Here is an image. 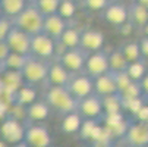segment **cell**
<instances>
[{
  "label": "cell",
  "instance_id": "obj_2",
  "mask_svg": "<svg viewBox=\"0 0 148 147\" xmlns=\"http://www.w3.org/2000/svg\"><path fill=\"white\" fill-rule=\"evenodd\" d=\"M44 19H46V16L29 0L28 5L25 6V9L18 16L12 18V24H13V27L25 31L29 35H37V34L43 32Z\"/></svg>",
  "mask_w": 148,
  "mask_h": 147
},
{
  "label": "cell",
  "instance_id": "obj_10",
  "mask_svg": "<svg viewBox=\"0 0 148 147\" xmlns=\"http://www.w3.org/2000/svg\"><path fill=\"white\" fill-rule=\"evenodd\" d=\"M88 53H85L82 49H68L57 60L65 66L71 74H81L85 69V62H87Z\"/></svg>",
  "mask_w": 148,
  "mask_h": 147
},
{
  "label": "cell",
  "instance_id": "obj_20",
  "mask_svg": "<svg viewBox=\"0 0 148 147\" xmlns=\"http://www.w3.org/2000/svg\"><path fill=\"white\" fill-rule=\"evenodd\" d=\"M0 79H2L3 91H6L9 94H13L16 90H19L24 86L22 75H21V72H16V71H6Z\"/></svg>",
  "mask_w": 148,
  "mask_h": 147
},
{
  "label": "cell",
  "instance_id": "obj_31",
  "mask_svg": "<svg viewBox=\"0 0 148 147\" xmlns=\"http://www.w3.org/2000/svg\"><path fill=\"white\" fill-rule=\"evenodd\" d=\"M95 121L97 119H85V121L82 122L81 130H79L81 138H84V140H94L95 133H97V130L100 127V125H97Z\"/></svg>",
  "mask_w": 148,
  "mask_h": 147
},
{
  "label": "cell",
  "instance_id": "obj_21",
  "mask_svg": "<svg viewBox=\"0 0 148 147\" xmlns=\"http://www.w3.org/2000/svg\"><path fill=\"white\" fill-rule=\"evenodd\" d=\"M129 22L135 27L144 28L148 24V9L136 0L129 6Z\"/></svg>",
  "mask_w": 148,
  "mask_h": 147
},
{
  "label": "cell",
  "instance_id": "obj_1",
  "mask_svg": "<svg viewBox=\"0 0 148 147\" xmlns=\"http://www.w3.org/2000/svg\"><path fill=\"white\" fill-rule=\"evenodd\" d=\"M44 101L50 106L51 110H56L62 116L78 110V100L66 87H49L44 94Z\"/></svg>",
  "mask_w": 148,
  "mask_h": 147
},
{
  "label": "cell",
  "instance_id": "obj_35",
  "mask_svg": "<svg viewBox=\"0 0 148 147\" xmlns=\"http://www.w3.org/2000/svg\"><path fill=\"white\" fill-rule=\"evenodd\" d=\"M122 104L125 110H131L132 113L136 115L139 109L145 104V101L142 100V97H139V99H131V100H122Z\"/></svg>",
  "mask_w": 148,
  "mask_h": 147
},
{
  "label": "cell",
  "instance_id": "obj_51",
  "mask_svg": "<svg viewBox=\"0 0 148 147\" xmlns=\"http://www.w3.org/2000/svg\"><path fill=\"white\" fill-rule=\"evenodd\" d=\"M50 147H53V146H50Z\"/></svg>",
  "mask_w": 148,
  "mask_h": 147
},
{
  "label": "cell",
  "instance_id": "obj_16",
  "mask_svg": "<svg viewBox=\"0 0 148 147\" xmlns=\"http://www.w3.org/2000/svg\"><path fill=\"white\" fill-rule=\"evenodd\" d=\"M66 28H68L66 19H63L59 13H53V15L46 16L43 32L47 34L49 37H51L53 40L59 41V38L62 37V34L66 31Z\"/></svg>",
  "mask_w": 148,
  "mask_h": 147
},
{
  "label": "cell",
  "instance_id": "obj_29",
  "mask_svg": "<svg viewBox=\"0 0 148 147\" xmlns=\"http://www.w3.org/2000/svg\"><path fill=\"white\" fill-rule=\"evenodd\" d=\"M147 62L144 59L138 60V62H134V63H129L128 65V69H126V74H128V77L134 81V82H139L145 74H147V66H145Z\"/></svg>",
  "mask_w": 148,
  "mask_h": 147
},
{
  "label": "cell",
  "instance_id": "obj_46",
  "mask_svg": "<svg viewBox=\"0 0 148 147\" xmlns=\"http://www.w3.org/2000/svg\"><path fill=\"white\" fill-rule=\"evenodd\" d=\"M112 2H122V0H112Z\"/></svg>",
  "mask_w": 148,
  "mask_h": 147
},
{
  "label": "cell",
  "instance_id": "obj_41",
  "mask_svg": "<svg viewBox=\"0 0 148 147\" xmlns=\"http://www.w3.org/2000/svg\"><path fill=\"white\" fill-rule=\"evenodd\" d=\"M92 147H113V144L110 141H94Z\"/></svg>",
  "mask_w": 148,
  "mask_h": 147
},
{
  "label": "cell",
  "instance_id": "obj_33",
  "mask_svg": "<svg viewBox=\"0 0 148 147\" xmlns=\"http://www.w3.org/2000/svg\"><path fill=\"white\" fill-rule=\"evenodd\" d=\"M84 5L87 10H91V12H103L106 8H107L112 0H82L81 2Z\"/></svg>",
  "mask_w": 148,
  "mask_h": 147
},
{
  "label": "cell",
  "instance_id": "obj_6",
  "mask_svg": "<svg viewBox=\"0 0 148 147\" xmlns=\"http://www.w3.org/2000/svg\"><path fill=\"white\" fill-rule=\"evenodd\" d=\"M24 143L28 147H50L51 135L43 124H28L25 127Z\"/></svg>",
  "mask_w": 148,
  "mask_h": 147
},
{
  "label": "cell",
  "instance_id": "obj_23",
  "mask_svg": "<svg viewBox=\"0 0 148 147\" xmlns=\"http://www.w3.org/2000/svg\"><path fill=\"white\" fill-rule=\"evenodd\" d=\"M28 0H0V8L3 10V15L8 18H15L25 9Z\"/></svg>",
  "mask_w": 148,
  "mask_h": 147
},
{
  "label": "cell",
  "instance_id": "obj_49",
  "mask_svg": "<svg viewBox=\"0 0 148 147\" xmlns=\"http://www.w3.org/2000/svg\"><path fill=\"white\" fill-rule=\"evenodd\" d=\"M0 66H2V63H0Z\"/></svg>",
  "mask_w": 148,
  "mask_h": 147
},
{
  "label": "cell",
  "instance_id": "obj_30",
  "mask_svg": "<svg viewBox=\"0 0 148 147\" xmlns=\"http://www.w3.org/2000/svg\"><path fill=\"white\" fill-rule=\"evenodd\" d=\"M31 2L40 9V12L44 16H49V15L57 13L62 0H31Z\"/></svg>",
  "mask_w": 148,
  "mask_h": 147
},
{
  "label": "cell",
  "instance_id": "obj_43",
  "mask_svg": "<svg viewBox=\"0 0 148 147\" xmlns=\"http://www.w3.org/2000/svg\"><path fill=\"white\" fill-rule=\"evenodd\" d=\"M142 30H144V37H148V24H147Z\"/></svg>",
  "mask_w": 148,
  "mask_h": 147
},
{
  "label": "cell",
  "instance_id": "obj_42",
  "mask_svg": "<svg viewBox=\"0 0 148 147\" xmlns=\"http://www.w3.org/2000/svg\"><path fill=\"white\" fill-rule=\"evenodd\" d=\"M136 2H138V3H141L142 6H145V8L148 9V0H136Z\"/></svg>",
  "mask_w": 148,
  "mask_h": 147
},
{
  "label": "cell",
  "instance_id": "obj_18",
  "mask_svg": "<svg viewBox=\"0 0 148 147\" xmlns=\"http://www.w3.org/2000/svg\"><path fill=\"white\" fill-rule=\"evenodd\" d=\"M27 112V121L28 122H43L50 116V106L44 101V100H37L32 104L25 109Z\"/></svg>",
  "mask_w": 148,
  "mask_h": 147
},
{
  "label": "cell",
  "instance_id": "obj_26",
  "mask_svg": "<svg viewBox=\"0 0 148 147\" xmlns=\"http://www.w3.org/2000/svg\"><path fill=\"white\" fill-rule=\"evenodd\" d=\"M123 56L126 57V60L129 63H134V62H138L142 59V52H141V44L139 41H129L120 47Z\"/></svg>",
  "mask_w": 148,
  "mask_h": 147
},
{
  "label": "cell",
  "instance_id": "obj_48",
  "mask_svg": "<svg viewBox=\"0 0 148 147\" xmlns=\"http://www.w3.org/2000/svg\"><path fill=\"white\" fill-rule=\"evenodd\" d=\"M145 99H147V100H145V101H147V104H148V97H145Z\"/></svg>",
  "mask_w": 148,
  "mask_h": 147
},
{
  "label": "cell",
  "instance_id": "obj_47",
  "mask_svg": "<svg viewBox=\"0 0 148 147\" xmlns=\"http://www.w3.org/2000/svg\"><path fill=\"white\" fill-rule=\"evenodd\" d=\"M73 2H76V3H78V2H82V0H73Z\"/></svg>",
  "mask_w": 148,
  "mask_h": 147
},
{
  "label": "cell",
  "instance_id": "obj_5",
  "mask_svg": "<svg viewBox=\"0 0 148 147\" xmlns=\"http://www.w3.org/2000/svg\"><path fill=\"white\" fill-rule=\"evenodd\" d=\"M24 137H25V124H22L19 119L6 116L5 121L0 124V138H3V141L16 146L24 141Z\"/></svg>",
  "mask_w": 148,
  "mask_h": 147
},
{
  "label": "cell",
  "instance_id": "obj_39",
  "mask_svg": "<svg viewBox=\"0 0 148 147\" xmlns=\"http://www.w3.org/2000/svg\"><path fill=\"white\" fill-rule=\"evenodd\" d=\"M135 116H136L138 121H142V122H147L148 121V104H147V101H145V104L139 109V112Z\"/></svg>",
  "mask_w": 148,
  "mask_h": 147
},
{
  "label": "cell",
  "instance_id": "obj_9",
  "mask_svg": "<svg viewBox=\"0 0 148 147\" xmlns=\"http://www.w3.org/2000/svg\"><path fill=\"white\" fill-rule=\"evenodd\" d=\"M31 37L32 35L27 34L25 31L19 30L16 27H12V30L9 31V34L6 37V43H8V46H9L12 53L29 56V52H31Z\"/></svg>",
  "mask_w": 148,
  "mask_h": 147
},
{
  "label": "cell",
  "instance_id": "obj_4",
  "mask_svg": "<svg viewBox=\"0 0 148 147\" xmlns=\"http://www.w3.org/2000/svg\"><path fill=\"white\" fill-rule=\"evenodd\" d=\"M29 55L37 59L50 60L56 56V40L49 37L47 34L41 32L31 37V52Z\"/></svg>",
  "mask_w": 148,
  "mask_h": 147
},
{
  "label": "cell",
  "instance_id": "obj_50",
  "mask_svg": "<svg viewBox=\"0 0 148 147\" xmlns=\"http://www.w3.org/2000/svg\"><path fill=\"white\" fill-rule=\"evenodd\" d=\"M126 147H129V146H126Z\"/></svg>",
  "mask_w": 148,
  "mask_h": 147
},
{
  "label": "cell",
  "instance_id": "obj_52",
  "mask_svg": "<svg viewBox=\"0 0 148 147\" xmlns=\"http://www.w3.org/2000/svg\"><path fill=\"white\" fill-rule=\"evenodd\" d=\"M147 122H148V121H147Z\"/></svg>",
  "mask_w": 148,
  "mask_h": 147
},
{
  "label": "cell",
  "instance_id": "obj_7",
  "mask_svg": "<svg viewBox=\"0 0 148 147\" xmlns=\"http://www.w3.org/2000/svg\"><path fill=\"white\" fill-rule=\"evenodd\" d=\"M76 100H82L94 94V79L87 74H72L71 81L66 87Z\"/></svg>",
  "mask_w": 148,
  "mask_h": 147
},
{
  "label": "cell",
  "instance_id": "obj_34",
  "mask_svg": "<svg viewBox=\"0 0 148 147\" xmlns=\"http://www.w3.org/2000/svg\"><path fill=\"white\" fill-rule=\"evenodd\" d=\"M114 75V81H116V86H117V93L120 94V93H123L126 88H128L131 84L134 82L129 77H128V74H126V71L125 72H117V74H113Z\"/></svg>",
  "mask_w": 148,
  "mask_h": 147
},
{
  "label": "cell",
  "instance_id": "obj_40",
  "mask_svg": "<svg viewBox=\"0 0 148 147\" xmlns=\"http://www.w3.org/2000/svg\"><path fill=\"white\" fill-rule=\"evenodd\" d=\"M139 86H141V90H142L144 97H148V72H147L145 77L139 81Z\"/></svg>",
  "mask_w": 148,
  "mask_h": 147
},
{
  "label": "cell",
  "instance_id": "obj_27",
  "mask_svg": "<svg viewBox=\"0 0 148 147\" xmlns=\"http://www.w3.org/2000/svg\"><path fill=\"white\" fill-rule=\"evenodd\" d=\"M103 109H104V115L122 113L123 104H122L120 96H119V94H113V96L103 97Z\"/></svg>",
  "mask_w": 148,
  "mask_h": 147
},
{
  "label": "cell",
  "instance_id": "obj_28",
  "mask_svg": "<svg viewBox=\"0 0 148 147\" xmlns=\"http://www.w3.org/2000/svg\"><path fill=\"white\" fill-rule=\"evenodd\" d=\"M31 56V55H29ZM29 56H25V55H18V53H10L8 56V59L2 63V66H5L8 71H16V72H21L24 68V65L27 63V60Z\"/></svg>",
  "mask_w": 148,
  "mask_h": 147
},
{
  "label": "cell",
  "instance_id": "obj_38",
  "mask_svg": "<svg viewBox=\"0 0 148 147\" xmlns=\"http://www.w3.org/2000/svg\"><path fill=\"white\" fill-rule=\"evenodd\" d=\"M141 44V52H142V59L148 63V37H142V40L139 41Z\"/></svg>",
  "mask_w": 148,
  "mask_h": 147
},
{
  "label": "cell",
  "instance_id": "obj_12",
  "mask_svg": "<svg viewBox=\"0 0 148 147\" xmlns=\"http://www.w3.org/2000/svg\"><path fill=\"white\" fill-rule=\"evenodd\" d=\"M78 112L84 119H98L104 113L103 99L94 93L82 100H78Z\"/></svg>",
  "mask_w": 148,
  "mask_h": 147
},
{
  "label": "cell",
  "instance_id": "obj_45",
  "mask_svg": "<svg viewBox=\"0 0 148 147\" xmlns=\"http://www.w3.org/2000/svg\"><path fill=\"white\" fill-rule=\"evenodd\" d=\"M0 147H5V144H3L2 141H0Z\"/></svg>",
  "mask_w": 148,
  "mask_h": 147
},
{
  "label": "cell",
  "instance_id": "obj_19",
  "mask_svg": "<svg viewBox=\"0 0 148 147\" xmlns=\"http://www.w3.org/2000/svg\"><path fill=\"white\" fill-rule=\"evenodd\" d=\"M34 101H37V91L32 86H29V84H27V86L24 84L19 90H16L13 93V103L15 104L28 108Z\"/></svg>",
  "mask_w": 148,
  "mask_h": 147
},
{
  "label": "cell",
  "instance_id": "obj_36",
  "mask_svg": "<svg viewBox=\"0 0 148 147\" xmlns=\"http://www.w3.org/2000/svg\"><path fill=\"white\" fill-rule=\"evenodd\" d=\"M13 24H12V19L8 16H3L0 19V40H6L9 31L12 30Z\"/></svg>",
  "mask_w": 148,
  "mask_h": 147
},
{
  "label": "cell",
  "instance_id": "obj_22",
  "mask_svg": "<svg viewBox=\"0 0 148 147\" xmlns=\"http://www.w3.org/2000/svg\"><path fill=\"white\" fill-rule=\"evenodd\" d=\"M82 122H84V121H82V116H81V113H79L78 110H76V112H72V113H68V115L63 116L60 130H62V133H65V134L79 133Z\"/></svg>",
  "mask_w": 148,
  "mask_h": 147
},
{
  "label": "cell",
  "instance_id": "obj_32",
  "mask_svg": "<svg viewBox=\"0 0 148 147\" xmlns=\"http://www.w3.org/2000/svg\"><path fill=\"white\" fill-rule=\"evenodd\" d=\"M57 13L66 21L72 19L76 13V2H73V0H62Z\"/></svg>",
  "mask_w": 148,
  "mask_h": 147
},
{
  "label": "cell",
  "instance_id": "obj_17",
  "mask_svg": "<svg viewBox=\"0 0 148 147\" xmlns=\"http://www.w3.org/2000/svg\"><path fill=\"white\" fill-rule=\"evenodd\" d=\"M94 93L100 96L101 99L107 96H113V94H119L113 72H107L94 79Z\"/></svg>",
  "mask_w": 148,
  "mask_h": 147
},
{
  "label": "cell",
  "instance_id": "obj_24",
  "mask_svg": "<svg viewBox=\"0 0 148 147\" xmlns=\"http://www.w3.org/2000/svg\"><path fill=\"white\" fill-rule=\"evenodd\" d=\"M129 62L126 60V57L123 56L120 49H116L113 52L109 53V66H110V72L117 74V72H125L128 69Z\"/></svg>",
  "mask_w": 148,
  "mask_h": 147
},
{
  "label": "cell",
  "instance_id": "obj_8",
  "mask_svg": "<svg viewBox=\"0 0 148 147\" xmlns=\"http://www.w3.org/2000/svg\"><path fill=\"white\" fill-rule=\"evenodd\" d=\"M110 72L109 66V53H104L103 50L95 53H88L85 62V74L92 79Z\"/></svg>",
  "mask_w": 148,
  "mask_h": 147
},
{
  "label": "cell",
  "instance_id": "obj_14",
  "mask_svg": "<svg viewBox=\"0 0 148 147\" xmlns=\"http://www.w3.org/2000/svg\"><path fill=\"white\" fill-rule=\"evenodd\" d=\"M104 46V34L100 30H84L81 31V41L79 49L85 53H95L100 52Z\"/></svg>",
  "mask_w": 148,
  "mask_h": 147
},
{
  "label": "cell",
  "instance_id": "obj_15",
  "mask_svg": "<svg viewBox=\"0 0 148 147\" xmlns=\"http://www.w3.org/2000/svg\"><path fill=\"white\" fill-rule=\"evenodd\" d=\"M72 74L63 66L59 60L51 62L49 66V77H47V82L50 84V87H68V84L71 81Z\"/></svg>",
  "mask_w": 148,
  "mask_h": 147
},
{
  "label": "cell",
  "instance_id": "obj_13",
  "mask_svg": "<svg viewBox=\"0 0 148 147\" xmlns=\"http://www.w3.org/2000/svg\"><path fill=\"white\" fill-rule=\"evenodd\" d=\"M103 18L106 22L119 28L129 21V8L122 2H112L103 10Z\"/></svg>",
  "mask_w": 148,
  "mask_h": 147
},
{
  "label": "cell",
  "instance_id": "obj_25",
  "mask_svg": "<svg viewBox=\"0 0 148 147\" xmlns=\"http://www.w3.org/2000/svg\"><path fill=\"white\" fill-rule=\"evenodd\" d=\"M79 41H81V31L76 28H66V31L62 34V37L59 38V43L68 49H76L79 47Z\"/></svg>",
  "mask_w": 148,
  "mask_h": 147
},
{
  "label": "cell",
  "instance_id": "obj_3",
  "mask_svg": "<svg viewBox=\"0 0 148 147\" xmlns=\"http://www.w3.org/2000/svg\"><path fill=\"white\" fill-rule=\"evenodd\" d=\"M49 66H50V63L47 60L29 56L28 60H27V63L22 68V71H21V75H22V78H24V82L29 84V86L46 82L47 77H49Z\"/></svg>",
  "mask_w": 148,
  "mask_h": 147
},
{
  "label": "cell",
  "instance_id": "obj_11",
  "mask_svg": "<svg viewBox=\"0 0 148 147\" xmlns=\"http://www.w3.org/2000/svg\"><path fill=\"white\" fill-rule=\"evenodd\" d=\"M125 141L129 147H147L148 146V122L136 121L129 124L125 133Z\"/></svg>",
  "mask_w": 148,
  "mask_h": 147
},
{
  "label": "cell",
  "instance_id": "obj_37",
  "mask_svg": "<svg viewBox=\"0 0 148 147\" xmlns=\"http://www.w3.org/2000/svg\"><path fill=\"white\" fill-rule=\"evenodd\" d=\"M10 53L12 52H10L8 43H6V40H0V63H3Z\"/></svg>",
  "mask_w": 148,
  "mask_h": 147
},
{
  "label": "cell",
  "instance_id": "obj_44",
  "mask_svg": "<svg viewBox=\"0 0 148 147\" xmlns=\"http://www.w3.org/2000/svg\"><path fill=\"white\" fill-rule=\"evenodd\" d=\"M5 15H3V10H2V8H0V19H2Z\"/></svg>",
  "mask_w": 148,
  "mask_h": 147
},
{
  "label": "cell",
  "instance_id": "obj_53",
  "mask_svg": "<svg viewBox=\"0 0 148 147\" xmlns=\"http://www.w3.org/2000/svg\"><path fill=\"white\" fill-rule=\"evenodd\" d=\"M147 147H148V146H147Z\"/></svg>",
  "mask_w": 148,
  "mask_h": 147
}]
</instances>
